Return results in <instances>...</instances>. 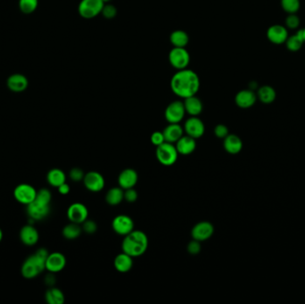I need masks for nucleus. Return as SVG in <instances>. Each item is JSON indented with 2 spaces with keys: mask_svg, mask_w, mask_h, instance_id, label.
Listing matches in <instances>:
<instances>
[{
  "mask_svg": "<svg viewBox=\"0 0 305 304\" xmlns=\"http://www.w3.org/2000/svg\"><path fill=\"white\" fill-rule=\"evenodd\" d=\"M199 88V77L195 71L187 68L177 71L170 80V89L172 92L183 99L196 96Z\"/></svg>",
  "mask_w": 305,
  "mask_h": 304,
  "instance_id": "nucleus-1",
  "label": "nucleus"
},
{
  "mask_svg": "<svg viewBox=\"0 0 305 304\" xmlns=\"http://www.w3.org/2000/svg\"><path fill=\"white\" fill-rule=\"evenodd\" d=\"M49 252L45 248H40L29 256L23 262L21 273L23 278L26 279H33L41 274L46 270V260Z\"/></svg>",
  "mask_w": 305,
  "mask_h": 304,
  "instance_id": "nucleus-2",
  "label": "nucleus"
},
{
  "mask_svg": "<svg viewBox=\"0 0 305 304\" xmlns=\"http://www.w3.org/2000/svg\"><path fill=\"white\" fill-rule=\"evenodd\" d=\"M122 252L133 258L143 255L148 248V238L141 230H133L125 236L121 244Z\"/></svg>",
  "mask_w": 305,
  "mask_h": 304,
  "instance_id": "nucleus-3",
  "label": "nucleus"
},
{
  "mask_svg": "<svg viewBox=\"0 0 305 304\" xmlns=\"http://www.w3.org/2000/svg\"><path fill=\"white\" fill-rule=\"evenodd\" d=\"M155 155L158 162L162 165L171 166L177 162L179 153L174 144L164 142L156 147Z\"/></svg>",
  "mask_w": 305,
  "mask_h": 304,
  "instance_id": "nucleus-4",
  "label": "nucleus"
},
{
  "mask_svg": "<svg viewBox=\"0 0 305 304\" xmlns=\"http://www.w3.org/2000/svg\"><path fill=\"white\" fill-rule=\"evenodd\" d=\"M105 3L102 0H81L78 11L85 19H92L101 14Z\"/></svg>",
  "mask_w": 305,
  "mask_h": 304,
  "instance_id": "nucleus-5",
  "label": "nucleus"
},
{
  "mask_svg": "<svg viewBox=\"0 0 305 304\" xmlns=\"http://www.w3.org/2000/svg\"><path fill=\"white\" fill-rule=\"evenodd\" d=\"M37 195V189L28 183L17 185L14 189V197L18 203L28 205L32 203Z\"/></svg>",
  "mask_w": 305,
  "mask_h": 304,
  "instance_id": "nucleus-6",
  "label": "nucleus"
},
{
  "mask_svg": "<svg viewBox=\"0 0 305 304\" xmlns=\"http://www.w3.org/2000/svg\"><path fill=\"white\" fill-rule=\"evenodd\" d=\"M50 204L41 203L36 199L26 205L27 214L32 222H39L47 218L50 213Z\"/></svg>",
  "mask_w": 305,
  "mask_h": 304,
  "instance_id": "nucleus-7",
  "label": "nucleus"
},
{
  "mask_svg": "<svg viewBox=\"0 0 305 304\" xmlns=\"http://www.w3.org/2000/svg\"><path fill=\"white\" fill-rule=\"evenodd\" d=\"M169 64L177 70H183L190 63V56L185 48H173L169 54Z\"/></svg>",
  "mask_w": 305,
  "mask_h": 304,
  "instance_id": "nucleus-8",
  "label": "nucleus"
},
{
  "mask_svg": "<svg viewBox=\"0 0 305 304\" xmlns=\"http://www.w3.org/2000/svg\"><path fill=\"white\" fill-rule=\"evenodd\" d=\"M186 113L184 103L176 100L166 107L164 117L169 123H180L184 119Z\"/></svg>",
  "mask_w": 305,
  "mask_h": 304,
  "instance_id": "nucleus-9",
  "label": "nucleus"
},
{
  "mask_svg": "<svg viewBox=\"0 0 305 304\" xmlns=\"http://www.w3.org/2000/svg\"><path fill=\"white\" fill-rule=\"evenodd\" d=\"M113 231L120 236H127L134 230V222L128 215H118L112 222Z\"/></svg>",
  "mask_w": 305,
  "mask_h": 304,
  "instance_id": "nucleus-10",
  "label": "nucleus"
},
{
  "mask_svg": "<svg viewBox=\"0 0 305 304\" xmlns=\"http://www.w3.org/2000/svg\"><path fill=\"white\" fill-rule=\"evenodd\" d=\"M83 183L89 191L93 193L102 191L106 186L105 178L98 171H90L86 173L83 179Z\"/></svg>",
  "mask_w": 305,
  "mask_h": 304,
  "instance_id": "nucleus-11",
  "label": "nucleus"
},
{
  "mask_svg": "<svg viewBox=\"0 0 305 304\" xmlns=\"http://www.w3.org/2000/svg\"><path fill=\"white\" fill-rule=\"evenodd\" d=\"M183 128L187 135L195 139L201 138L205 132V126L203 120L197 116H191L186 120Z\"/></svg>",
  "mask_w": 305,
  "mask_h": 304,
  "instance_id": "nucleus-12",
  "label": "nucleus"
},
{
  "mask_svg": "<svg viewBox=\"0 0 305 304\" xmlns=\"http://www.w3.org/2000/svg\"><path fill=\"white\" fill-rule=\"evenodd\" d=\"M69 221L77 224H82L89 218V210L85 204L81 203H73L67 210Z\"/></svg>",
  "mask_w": 305,
  "mask_h": 304,
  "instance_id": "nucleus-13",
  "label": "nucleus"
},
{
  "mask_svg": "<svg viewBox=\"0 0 305 304\" xmlns=\"http://www.w3.org/2000/svg\"><path fill=\"white\" fill-rule=\"evenodd\" d=\"M214 233V228L211 222H201L193 227L191 236L193 239L203 242L206 241Z\"/></svg>",
  "mask_w": 305,
  "mask_h": 304,
  "instance_id": "nucleus-14",
  "label": "nucleus"
},
{
  "mask_svg": "<svg viewBox=\"0 0 305 304\" xmlns=\"http://www.w3.org/2000/svg\"><path fill=\"white\" fill-rule=\"evenodd\" d=\"M66 258L62 252L49 253L46 260V270L51 273H58L66 266Z\"/></svg>",
  "mask_w": 305,
  "mask_h": 304,
  "instance_id": "nucleus-15",
  "label": "nucleus"
},
{
  "mask_svg": "<svg viewBox=\"0 0 305 304\" xmlns=\"http://www.w3.org/2000/svg\"><path fill=\"white\" fill-rule=\"evenodd\" d=\"M288 36L289 35L286 27L280 24H274L270 27L267 30L268 39L275 45L285 44Z\"/></svg>",
  "mask_w": 305,
  "mask_h": 304,
  "instance_id": "nucleus-16",
  "label": "nucleus"
},
{
  "mask_svg": "<svg viewBox=\"0 0 305 304\" xmlns=\"http://www.w3.org/2000/svg\"><path fill=\"white\" fill-rule=\"evenodd\" d=\"M19 237L20 240L24 245L33 246L38 242L39 234L38 229L32 224H27L23 226L20 230Z\"/></svg>",
  "mask_w": 305,
  "mask_h": 304,
  "instance_id": "nucleus-17",
  "label": "nucleus"
},
{
  "mask_svg": "<svg viewBox=\"0 0 305 304\" xmlns=\"http://www.w3.org/2000/svg\"><path fill=\"white\" fill-rule=\"evenodd\" d=\"M139 181V175L135 169H123L118 177V183L123 190L135 187Z\"/></svg>",
  "mask_w": 305,
  "mask_h": 304,
  "instance_id": "nucleus-18",
  "label": "nucleus"
},
{
  "mask_svg": "<svg viewBox=\"0 0 305 304\" xmlns=\"http://www.w3.org/2000/svg\"><path fill=\"white\" fill-rule=\"evenodd\" d=\"M7 85L12 92L21 93L26 91L27 88L29 86V80L23 74L15 73L8 78Z\"/></svg>",
  "mask_w": 305,
  "mask_h": 304,
  "instance_id": "nucleus-19",
  "label": "nucleus"
},
{
  "mask_svg": "<svg viewBox=\"0 0 305 304\" xmlns=\"http://www.w3.org/2000/svg\"><path fill=\"white\" fill-rule=\"evenodd\" d=\"M257 96L252 90L239 91L235 98V102L238 107L246 109L252 107L256 102Z\"/></svg>",
  "mask_w": 305,
  "mask_h": 304,
  "instance_id": "nucleus-20",
  "label": "nucleus"
},
{
  "mask_svg": "<svg viewBox=\"0 0 305 304\" xmlns=\"http://www.w3.org/2000/svg\"><path fill=\"white\" fill-rule=\"evenodd\" d=\"M175 147L177 148L179 154L182 155H189L194 153L196 150V139H193L189 136H182L181 139L175 143Z\"/></svg>",
  "mask_w": 305,
  "mask_h": 304,
  "instance_id": "nucleus-21",
  "label": "nucleus"
},
{
  "mask_svg": "<svg viewBox=\"0 0 305 304\" xmlns=\"http://www.w3.org/2000/svg\"><path fill=\"white\" fill-rule=\"evenodd\" d=\"M166 142L175 144L182 136L184 135V128L180 123H169L162 132Z\"/></svg>",
  "mask_w": 305,
  "mask_h": 304,
  "instance_id": "nucleus-22",
  "label": "nucleus"
},
{
  "mask_svg": "<svg viewBox=\"0 0 305 304\" xmlns=\"http://www.w3.org/2000/svg\"><path fill=\"white\" fill-rule=\"evenodd\" d=\"M113 265L115 270L121 273L128 272L133 267V257L122 252L115 257Z\"/></svg>",
  "mask_w": 305,
  "mask_h": 304,
  "instance_id": "nucleus-23",
  "label": "nucleus"
},
{
  "mask_svg": "<svg viewBox=\"0 0 305 304\" xmlns=\"http://www.w3.org/2000/svg\"><path fill=\"white\" fill-rule=\"evenodd\" d=\"M186 113L191 116H198L203 112V103L196 96H192L184 99Z\"/></svg>",
  "mask_w": 305,
  "mask_h": 304,
  "instance_id": "nucleus-24",
  "label": "nucleus"
},
{
  "mask_svg": "<svg viewBox=\"0 0 305 304\" xmlns=\"http://www.w3.org/2000/svg\"><path fill=\"white\" fill-rule=\"evenodd\" d=\"M304 43L302 29H301V30H298L292 36H288L285 44H286V49H288L290 52H297L301 49V47Z\"/></svg>",
  "mask_w": 305,
  "mask_h": 304,
  "instance_id": "nucleus-25",
  "label": "nucleus"
},
{
  "mask_svg": "<svg viewBox=\"0 0 305 304\" xmlns=\"http://www.w3.org/2000/svg\"><path fill=\"white\" fill-rule=\"evenodd\" d=\"M223 146H224L225 150L229 154H237L242 150L243 143H242L241 139H239L237 136L229 134L224 139Z\"/></svg>",
  "mask_w": 305,
  "mask_h": 304,
  "instance_id": "nucleus-26",
  "label": "nucleus"
},
{
  "mask_svg": "<svg viewBox=\"0 0 305 304\" xmlns=\"http://www.w3.org/2000/svg\"><path fill=\"white\" fill-rule=\"evenodd\" d=\"M47 181L54 188H58L60 185L66 182V175L64 172V170L55 168L50 169L47 174Z\"/></svg>",
  "mask_w": 305,
  "mask_h": 304,
  "instance_id": "nucleus-27",
  "label": "nucleus"
},
{
  "mask_svg": "<svg viewBox=\"0 0 305 304\" xmlns=\"http://www.w3.org/2000/svg\"><path fill=\"white\" fill-rule=\"evenodd\" d=\"M124 200V190L119 187V188H113L106 193V203L112 206H116L118 204Z\"/></svg>",
  "mask_w": 305,
  "mask_h": 304,
  "instance_id": "nucleus-28",
  "label": "nucleus"
},
{
  "mask_svg": "<svg viewBox=\"0 0 305 304\" xmlns=\"http://www.w3.org/2000/svg\"><path fill=\"white\" fill-rule=\"evenodd\" d=\"M256 96L262 103L271 104L275 100L277 93L272 86L265 85V86H260V89L258 90Z\"/></svg>",
  "mask_w": 305,
  "mask_h": 304,
  "instance_id": "nucleus-29",
  "label": "nucleus"
},
{
  "mask_svg": "<svg viewBox=\"0 0 305 304\" xmlns=\"http://www.w3.org/2000/svg\"><path fill=\"white\" fill-rule=\"evenodd\" d=\"M45 299L49 304H63L65 300V296L62 290L52 286L46 292Z\"/></svg>",
  "mask_w": 305,
  "mask_h": 304,
  "instance_id": "nucleus-30",
  "label": "nucleus"
},
{
  "mask_svg": "<svg viewBox=\"0 0 305 304\" xmlns=\"http://www.w3.org/2000/svg\"><path fill=\"white\" fill-rule=\"evenodd\" d=\"M169 40L174 48H186L189 44V37L184 30H178L170 34Z\"/></svg>",
  "mask_w": 305,
  "mask_h": 304,
  "instance_id": "nucleus-31",
  "label": "nucleus"
},
{
  "mask_svg": "<svg viewBox=\"0 0 305 304\" xmlns=\"http://www.w3.org/2000/svg\"><path fill=\"white\" fill-rule=\"evenodd\" d=\"M81 232H82V228L79 224L71 222L64 227L62 233L65 239L74 240L80 236Z\"/></svg>",
  "mask_w": 305,
  "mask_h": 304,
  "instance_id": "nucleus-32",
  "label": "nucleus"
},
{
  "mask_svg": "<svg viewBox=\"0 0 305 304\" xmlns=\"http://www.w3.org/2000/svg\"><path fill=\"white\" fill-rule=\"evenodd\" d=\"M281 8L289 14H296L301 8L300 0H281Z\"/></svg>",
  "mask_w": 305,
  "mask_h": 304,
  "instance_id": "nucleus-33",
  "label": "nucleus"
},
{
  "mask_svg": "<svg viewBox=\"0 0 305 304\" xmlns=\"http://www.w3.org/2000/svg\"><path fill=\"white\" fill-rule=\"evenodd\" d=\"M38 0H19V8L25 15H30L38 8Z\"/></svg>",
  "mask_w": 305,
  "mask_h": 304,
  "instance_id": "nucleus-34",
  "label": "nucleus"
},
{
  "mask_svg": "<svg viewBox=\"0 0 305 304\" xmlns=\"http://www.w3.org/2000/svg\"><path fill=\"white\" fill-rule=\"evenodd\" d=\"M300 22H301V20L296 14H289L286 16L285 24H286V29L296 30L300 25Z\"/></svg>",
  "mask_w": 305,
  "mask_h": 304,
  "instance_id": "nucleus-35",
  "label": "nucleus"
},
{
  "mask_svg": "<svg viewBox=\"0 0 305 304\" xmlns=\"http://www.w3.org/2000/svg\"><path fill=\"white\" fill-rule=\"evenodd\" d=\"M35 199L38 200L41 203L50 204L52 200V194L48 188H41L39 190H37V195Z\"/></svg>",
  "mask_w": 305,
  "mask_h": 304,
  "instance_id": "nucleus-36",
  "label": "nucleus"
},
{
  "mask_svg": "<svg viewBox=\"0 0 305 304\" xmlns=\"http://www.w3.org/2000/svg\"><path fill=\"white\" fill-rule=\"evenodd\" d=\"M81 228H82V231H84L85 233L90 234V235H93L98 230L97 223L91 220H86L85 222H83Z\"/></svg>",
  "mask_w": 305,
  "mask_h": 304,
  "instance_id": "nucleus-37",
  "label": "nucleus"
},
{
  "mask_svg": "<svg viewBox=\"0 0 305 304\" xmlns=\"http://www.w3.org/2000/svg\"><path fill=\"white\" fill-rule=\"evenodd\" d=\"M101 14L106 19H113L117 14L116 8L113 5H105Z\"/></svg>",
  "mask_w": 305,
  "mask_h": 304,
  "instance_id": "nucleus-38",
  "label": "nucleus"
},
{
  "mask_svg": "<svg viewBox=\"0 0 305 304\" xmlns=\"http://www.w3.org/2000/svg\"><path fill=\"white\" fill-rule=\"evenodd\" d=\"M85 174L83 172L82 169L80 168H72L70 172H69V177L72 181L74 182H79V181H83Z\"/></svg>",
  "mask_w": 305,
  "mask_h": 304,
  "instance_id": "nucleus-39",
  "label": "nucleus"
},
{
  "mask_svg": "<svg viewBox=\"0 0 305 304\" xmlns=\"http://www.w3.org/2000/svg\"><path fill=\"white\" fill-rule=\"evenodd\" d=\"M151 142L155 147H158L160 145H162L163 143L166 142L163 133L160 132H154L152 134V136H151Z\"/></svg>",
  "mask_w": 305,
  "mask_h": 304,
  "instance_id": "nucleus-40",
  "label": "nucleus"
},
{
  "mask_svg": "<svg viewBox=\"0 0 305 304\" xmlns=\"http://www.w3.org/2000/svg\"><path fill=\"white\" fill-rule=\"evenodd\" d=\"M214 135L219 139H225L229 135V128L223 124H219L214 128Z\"/></svg>",
  "mask_w": 305,
  "mask_h": 304,
  "instance_id": "nucleus-41",
  "label": "nucleus"
},
{
  "mask_svg": "<svg viewBox=\"0 0 305 304\" xmlns=\"http://www.w3.org/2000/svg\"><path fill=\"white\" fill-rule=\"evenodd\" d=\"M201 251V244L199 241L193 239L189 244H188V252L192 254V255H196L199 253Z\"/></svg>",
  "mask_w": 305,
  "mask_h": 304,
  "instance_id": "nucleus-42",
  "label": "nucleus"
},
{
  "mask_svg": "<svg viewBox=\"0 0 305 304\" xmlns=\"http://www.w3.org/2000/svg\"><path fill=\"white\" fill-rule=\"evenodd\" d=\"M138 192L136 191L134 188H128L124 191V199L128 203H134L138 199Z\"/></svg>",
  "mask_w": 305,
  "mask_h": 304,
  "instance_id": "nucleus-43",
  "label": "nucleus"
},
{
  "mask_svg": "<svg viewBox=\"0 0 305 304\" xmlns=\"http://www.w3.org/2000/svg\"><path fill=\"white\" fill-rule=\"evenodd\" d=\"M56 282H57V278L55 277L54 273L50 272V274L47 275V277L45 278L46 285H49V287H52L56 284Z\"/></svg>",
  "mask_w": 305,
  "mask_h": 304,
  "instance_id": "nucleus-44",
  "label": "nucleus"
},
{
  "mask_svg": "<svg viewBox=\"0 0 305 304\" xmlns=\"http://www.w3.org/2000/svg\"><path fill=\"white\" fill-rule=\"evenodd\" d=\"M57 188H58V192L63 195H68L71 191V188L66 182H64V184L60 185Z\"/></svg>",
  "mask_w": 305,
  "mask_h": 304,
  "instance_id": "nucleus-45",
  "label": "nucleus"
},
{
  "mask_svg": "<svg viewBox=\"0 0 305 304\" xmlns=\"http://www.w3.org/2000/svg\"><path fill=\"white\" fill-rule=\"evenodd\" d=\"M3 231H2V229H0V243H1V241L3 240Z\"/></svg>",
  "mask_w": 305,
  "mask_h": 304,
  "instance_id": "nucleus-46",
  "label": "nucleus"
},
{
  "mask_svg": "<svg viewBox=\"0 0 305 304\" xmlns=\"http://www.w3.org/2000/svg\"><path fill=\"white\" fill-rule=\"evenodd\" d=\"M302 33H303V38H304L305 42V28L304 29H302Z\"/></svg>",
  "mask_w": 305,
  "mask_h": 304,
  "instance_id": "nucleus-47",
  "label": "nucleus"
},
{
  "mask_svg": "<svg viewBox=\"0 0 305 304\" xmlns=\"http://www.w3.org/2000/svg\"><path fill=\"white\" fill-rule=\"evenodd\" d=\"M102 1H103V2L106 4V3H107V2H109L110 0H102Z\"/></svg>",
  "mask_w": 305,
  "mask_h": 304,
  "instance_id": "nucleus-48",
  "label": "nucleus"
}]
</instances>
